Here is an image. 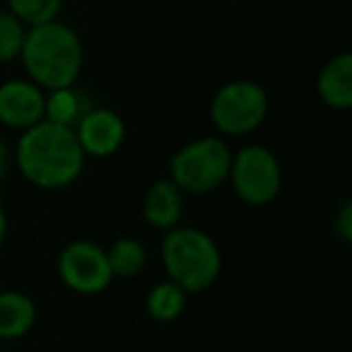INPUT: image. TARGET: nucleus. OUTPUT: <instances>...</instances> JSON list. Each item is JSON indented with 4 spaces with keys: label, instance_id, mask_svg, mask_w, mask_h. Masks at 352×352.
<instances>
[{
    "label": "nucleus",
    "instance_id": "f3484780",
    "mask_svg": "<svg viewBox=\"0 0 352 352\" xmlns=\"http://www.w3.org/2000/svg\"><path fill=\"white\" fill-rule=\"evenodd\" d=\"M25 27L17 22L12 12L0 8V65L12 63L20 58L22 44H25Z\"/></svg>",
    "mask_w": 352,
    "mask_h": 352
},
{
    "label": "nucleus",
    "instance_id": "9b49d317",
    "mask_svg": "<svg viewBox=\"0 0 352 352\" xmlns=\"http://www.w3.org/2000/svg\"><path fill=\"white\" fill-rule=\"evenodd\" d=\"M318 99L333 111L352 109V54L342 51L321 65L316 80Z\"/></svg>",
    "mask_w": 352,
    "mask_h": 352
},
{
    "label": "nucleus",
    "instance_id": "7ed1b4c3",
    "mask_svg": "<svg viewBox=\"0 0 352 352\" xmlns=\"http://www.w3.org/2000/svg\"><path fill=\"white\" fill-rule=\"evenodd\" d=\"M162 265L166 280L186 294L208 292L222 273V251L206 230L176 225L162 239Z\"/></svg>",
    "mask_w": 352,
    "mask_h": 352
},
{
    "label": "nucleus",
    "instance_id": "aec40b11",
    "mask_svg": "<svg viewBox=\"0 0 352 352\" xmlns=\"http://www.w3.org/2000/svg\"><path fill=\"white\" fill-rule=\"evenodd\" d=\"M6 239H8V215L3 203H0V246L6 244Z\"/></svg>",
    "mask_w": 352,
    "mask_h": 352
},
{
    "label": "nucleus",
    "instance_id": "a211bd4d",
    "mask_svg": "<svg viewBox=\"0 0 352 352\" xmlns=\"http://www.w3.org/2000/svg\"><path fill=\"white\" fill-rule=\"evenodd\" d=\"M333 230H336L338 239L342 244H350L352 241V203L342 201L340 210L336 212V220H333Z\"/></svg>",
    "mask_w": 352,
    "mask_h": 352
},
{
    "label": "nucleus",
    "instance_id": "412c9836",
    "mask_svg": "<svg viewBox=\"0 0 352 352\" xmlns=\"http://www.w3.org/2000/svg\"><path fill=\"white\" fill-rule=\"evenodd\" d=\"M227 3H232V0H227Z\"/></svg>",
    "mask_w": 352,
    "mask_h": 352
},
{
    "label": "nucleus",
    "instance_id": "1a4fd4ad",
    "mask_svg": "<svg viewBox=\"0 0 352 352\" xmlns=\"http://www.w3.org/2000/svg\"><path fill=\"white\" fill-rule=\"evenodd\" d=\"M46 92L32 80H8L0 85V123L12 131H27L44 121Z\"/></svg>",
    "mask_w": 352,
    "mask_h": 352
},
{
    "label": "nucleus",
    "instance_id": "4468645a",
    "mask_svg": "<svg viewBox=\"0 0 352 352\" xmlns=\"http://www.w3.org/2000/svg\"><path fill=\"white\" fill-rule=\"evenodd\" d=\"M107 261L111 268L113 280H133L145 270L147 265V249L140 239L133 236H121L107 249Z\"/></svg>",
    "mask_w": 352,
    "mask_h": 352
},
{
    "label": "nucleus",
    "instance_id": "6ab92c4d",
    "mask_svg": "<svg viewBox=\"0 0 352 352\" xmlns=\"http://www.w3.org/2000/svg\"><path fill=\"white\" fill-rule=\"evenodd\" d=\"M10 162H12V152H10V145H8L3 138H0V182L6 179L8 169H10Z\"/></svg>",
    "mask_w": 352,
    "mask_h": 352
},
{
    "label": "nucleus",
    "instance_id": "f257e3e1",
    "mask_svg": "<svg viewBox=\"0 0 352 352\" xmlns=\"http://www.w3.org/2000/svg\"><path fill=\"white\" fill-rule=\"evenodd\" d=\"M85 152L73 128L41 121L22 131L12 162L32 186L60 191L78 182L85 171Z\"/></svg>",
    "mask_w": 352,
    "mask_h": 352
},
{
    "label": "nucleus",
    "instance_id": "ddd939ff",
    "mask_svg": "<svg viewBox=\"0 0 352 352\" xmlns=\"http://www.w3.org/2000/svg\"><path fill=\"white\" fill-rule=\"evenodd\" d=\"M186 302L188 294L179 285H174L171 280H162V283L152 285L147 292L145 311L157 323H174L186 311Z\"/></svg>",
    "mask_w": 352,
    "mask_h": 352
},
{
    "label": "nucleus",
    "instance_id": "f8f14e48",
    "mask_svg": "<svg viewBox=\"0 0 352 352\" xmlns=\"http://www.w3.org/2000/svg\"><path fill=\"white\" fill-rule=\"evenodd\" d=\"M36 307L25 292H0V340H20L34 328Z\"/></svg>",
    "mask_w": 352,
    "mask_h": 352
},
{
    "label": "nucleus",
    "instance_id": "f03ea898",
    "mask_svg": "<svg viewBox=\"0 0 352 352\" xmlns=\"http://www.w3.org/2000/svg\"><path fill=\"white\" fill-rule=\"evenodd\" d=\"M27 80L44 92L75 87L85 65V49L78 32L60 20L32 27L25 32L20 58Z\"/></svg>",
    "mask_w": 352,
    "mask_h": 352
},
{
    "label": "nucleus",
    "instance_id": "20e7f679",
    "mask_svg": "<svg viewBox=\"0 0 352 352\" xmlns=\"http://www.w3.org/2000/svg\"><path fill=\"white\" fill-rule=\"evenodd\" d=\"M230 164V145L217 135H203L188 140L171 155L169 179L184 196H208L227 184Z\"/></svg>",
    "mask_w": 352,
    "mask_h": 352
},
{
    "label": "nucleus",
    "instance_id": "2eb2a0df",
    "mask_svg": "<svg viewBox=\"0 0 352 352\" xmlns=\"http://www.w3.org/2000/svg\"><path fill=\"white\" fill-rule=\"evenodd\" d=\"M87 111L82 107V94L75 87H63V89H51L46 92L44 99V121L56 123V126L75 128V123L80 121V116Z\"/></svg>",
    "mask_w": 352,
    "mask_h": 352
},
{
    "label": "nucleus",
    "instance_id": "9d476101",
    "mask_svg": "<svg viewBox=\"0 0 352 352\" xmlns=\"http://www.w3.org/2000/svg\"><path fill=\"white\" fill-rule=\"evenodd\" d=\"M184 217V193L179 191L169 176L157 179L142 196V220L152 230L169 232L171 227L182 225Z\"/></svg>",
    "mask_w": 352,
    "mask_h": 352
},
{
    "label": "nucleus",
    "instance_id": "39448f33",
    "mask_svg": "<svg viewBox=\"0 0 352 352\" xmlns=\"http://www.w3.org/2000/svg\"><path fill=\"white\" fill-rule=\"evenodd\" d=\"M270 111L268 92L254 80H230L210 99L208 116L225 138H246L265 123Z\"/></svg>",
    "mask_w": 352,
    "mask_h": 352
},
{
    "label": "nucleus",
    "instance_id": "dca6fc26",
    "mask_svg": "<svg viewBox=\"0 0 352 352\" xmlns=\"http://www.w3.org/2000/svg\"><path fill=\"white\" fill-rule=\"evenodd\" d=\"M6 10L12 12L25 30H32V27L58 20L60 10H63V0H8Z\"/></svg>",
    "mask_w": 352,
    "mask_h": 352
},
{
    "label": "nucleus",
    "instance_id": "6e6552de",
    "mask_svg": "<svg viewBox=\"0 0 352 352\" xmlns=\"http://www.w3.org/2000/svg\"><path fill=\"white\" fill-rule=\"evenodd\" d=\"M73 131L85 157H97V160L113 157L126 142V123L121 113L107 107L87 109Z\"/></svg>",
    "mask_w": 352,
    "mask_h": 352
},
{
    "label": "nucleus",
    "instance_id": "0eeeda50",
    "mask_svg": "<svg viewBox=\"0 0 352 352\" xmlns=\"http://www.w3.org/2000/svg\"><path fill=\"white\" fill-rule=\"evenodd\" d=\"M58 278L70 292L94 297L109 289L113 283L111 268L107 261V249L87 239H75L63 246L56 261Z\"/></svg>",
    "mask_w": 352,
    "mask_h": 352
},
{
    "label": "nucleus",
    "instance_id": "423d86ee",
    "mask_svg": "<svg viewBox=\"0 0 352 352\" xmlns=\"http://www.w3.org/2000/svg\"><path fill=\"white\" fill-rule=\"evenodd\" d=\"M227 182L244 206L265 208L283 191V166L270 147L251 142L232 152Z\"/></svg>",
    "mask_w": 352,
    "mask_h": 352
}]
</instances>
